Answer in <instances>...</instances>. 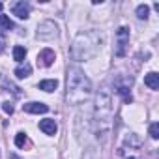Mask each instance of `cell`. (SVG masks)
<instances>
[{"mask_svg":"<svg viewBox=\"0 0 159 159\" xmlns=\"http://www.w3.org/2000/svg\"><path fill=\"white\" fill-rule=\"evenodd\" d=\"M83 159H99V150L98 146H88L83 153Z\"/></svg>","mask_w":159,"mask_h":159,"instance_id":"obj_16","label":"cell"},{"mask_svg":"<svg viewBox=\"0 0 159 159\" xmlns=\"http://www.w3.org/2000/svg\"><path fill=\"white\" fill-rule=\"evenodd\" d=\"M25 58H26V49L21 47V45H15L13 47V60L15 62H25Z\"/></svg>","mask_w":159,"mask_h":159,"instance_id":"obj_14","label":"cell"},{"mask_svg":"<svg viewBox=\"0 0 159 159\" xmlns=\"http://www.w3.org/2000/svg\"><path fill=\"white\" fill-rule=\"evenodd\" d=\"M11 11H13V15H17L19 19H28V15H30V6L25 2V0H19V2H13V4H11Z\"/></svg>","mask_w":159,"mask_h":159,"instance_id":"obj_8","label":"cell"},{"mask_svg":"<svg viewBox=\"0 0 159 159\" xmlns=\"http://www.w3.org/2000/svg\"><path fill=\"white\" fill-rule=\"evenodd\" d=\"M30 73H32V66L30 64H23V66H19L15 69L17 79H26V77H30Z\"/></svg>","mask_w":159,"mask_h":159,"instance_id":"obj_13","label":"cell"},{"mask_svg":"<svg viewBox=\"0 0 159 159\" xmlns=\"http://www.w3.org/2000/svg\"><path fill=\"white\" fill-rule=\"evenodd\" d=\"M127 45H129V28L127 26H120L116 30V47H114L116 56H124Z\"/></svg>","mask_w":159,"mask_h":159,"instance_id":"obj_6","label":"cell"},{"mask_svg":"<svg viewBox=\"0 0 159 159\" xmlns=\"http://www.w3.org/2000/svg\"><path fill=\"white\" fill-rule=\"evenodd\" d=\"M36 36L39 39H54L58 36V26L56 23L52 21H41L38 25V30H36Z\"/></svg>","mask_w":159,"mask_h":159,"instance_id":"obj_5","label":"cell"},{"mask_svg":"<svg viewBox=\"0 0 159 159\" xmlns=\"http://www.w3.org/2000/svg\"><path fill=\"white\" fill-rule=\"evenodd\" d=\"M148 13H150V8L146 6V4H140V6H137V17L139 19H148Z\"/></svg>","mask_w":159,"mask_h":159,"instance_id":"obj_18","label":"cell"},{"mask_svg":"<svg viewBox=\"0 0 159 159\" xmlns=\"http://www.w3.org/2000/svg\"><path fill=\"white\" fill-rule=\"evenodd\" d=\"M92 133V122H90V114L84 111H79L75 116V135L81 142L88 140V135Z\"/></svg>","mask_w":159,"mask_h":159,"instance_id":"obj_4","label":"cell"},{"mask_svg":"<svg viewBox=\"0 0 159 159\" xmlns=\"http://www.w3.org/2000/svg\"><path fill=\"white\" fill-rule=\"evenodd\" d=\"M144 84H146L150 90H159V75H157L155 71L148 73V75L144 77Z\"/></svg>","mask_w":159,"mask_h":159,"instance_id":"obj_11","label":"cell"},{"mask_svg":"<svg viewBox=\"0 0 159 159\" xmlns=\"http://www.w3.org/2000/svg\"><path fill=\"white\" fill-rule=\"evenodd\" d=\"M2 111H4L6 114H13V105H11L10 101H6V103H2Z\"/></svg>","mask_w":159,"mask_h":159,"instance_id":"obj_21","label":"cell"},{"mask_svg":"<svg viewBox=\"0 0 159 159\" xmlns=\"http://www.w3.org/2000/svg\"><path fill=\"white\" fill-rule=\"evenodd\" d=\"M101 43V36L98 32H81L75 39H73V45H71V54L75 60L79 62H86V60H92L98 51H99V45Z\"/></svg>","mask_w":159,"mask_h":159,"instance_id":"obj_3","label":"cell"},{"mask_svg":"<svg viewBox=\"0 0 159 159\" xmlns=\"http://www.w3.org/2000/svg\"><path fill=\"white\" fill-rule=\"evenodd\" d=\"M150 137H152V139H159V124H157V122H153V124L150 125Z\"/></svg>","mask_w":159,"mask_h":159,"instance_id":"obj_20","label":"cell"},{"mask_svg":"<svg viewBox=\"0 0 159 159\" xmlns=\"http://www.w3.org/2000/svg\"><path fill=\"white\" fill-rule=\"evenodd\" d=\"M4 49H6V36L0 32V52H4Z\"/></svg>","mask_w":159,"mask_h":159,"instance_id":"obj_22","label":"cell"},{"mask_svg":"<svg viewBox=\"0 0 159 159\" xmlns=\"http://www.w3.org/2000/svg\"><path fill=\"white\" fill-rule=\"evenodd\" d=\"M54 60H56V54H54L52 49H43V51H39V54H38V62H39L41 66H45V67L52 66Z\"/></svg>","mask_w":159,"mask_h":159,"instance_id":"obj_9","label":"cell"},{"mask_svg":"<svg viewBox=\"0 0 159 159\" xmlns=\"http://www.w3.org/2000/svg\"><path fill=\"white\" fill-rule=\"evenodd\" d=\"M23 111L28 112V114H45L49 111V107L41 101H30V103H25L23 105Z\"/></svg>","mask_w":159,"mask_h":159,"instance_id":"obj_7","label":"cell"},{"mask_svg":"<svg viewBox=\"0 0 159 159\" xmlns=\"http://www.w3.org/2000/svg\"><path fill=\"white\" fill-rule=\"evenodd\" d=\"M92 120H94V127H96L94 129L96 137L101 142H105L112 129V96L107 88H101L96 96Z\"/></svg>","mask_w":159,"mask_h":159,"instance_id":"obj_1","label":"cell"},{"mask_svg":"<svg viewBox=\"0 0 159 159\" xmlns=\"http://www.w3.org/2000/svg\"><path fill=\"white\" fill-rule=\"evenodd\" d=\"M124 142L127 144V146H133V148H139L140 144H142V140L135 135V133H129V135H125V139H124Z\"/></svg>","mask_w":159,"mask_h":159,"instance_id":"obj_15","label":"cell"},{"mask_svg":"<svg viewBox=\"0 0 159 159\" xmlns=\"http://www.w3.org/2000/svg\"><path fill=\"white\" fill-rule=\"evenodd\" d=\"M127 159H135V157H127Z\"/></svg>","mask_w":159,"mask_h":159,"instance_id":"obj_25","label":"cell"},{"mask_svg":"<svg viewBox=\"0 0 159 159\" xmlns=\"http://www.w3.org/2000/svg\"><path fill=\"white\" fill-rule=\"evenodd\" d=\"M26 144V135L25 133H17V137H15V146L17 148H23Z\"/></svg>","mask_w":159,"mask_h":159,"instance_id":"obj_19","label":"cell"},{"mask_svg":"<svg viewBox=\"0 0 159 159\" xmlns=\"http://www.w3.org/2000/svg\"><path fill=\"white\" fill-rule=\"evenodd\" d=\"M0 11H2V2H0Z\"/></svg>","mask_w":159,"mask_h":159,"instance_id":"obj_24","label":"cell"},{"mask_svg":"<svg viewBox=\"0 0 159 159\" xmlns=\"http://www.w3.org/2000/svg\"><path fill=\"white\" fill-rule=\"evenodd\" d=\"M92 96V81L86 77V73L71 66L67 69V90H66V101L69 105H81Z\"/></svg>","mask_w":159,"mask_h":159,"instance_id":"obj_2","label":"cell"},{"mask_svg":"<svg viewBox=\"0 0 159 159\" xmlns=\"http://www.w3.org/2000/svg\"><path fill=\"white\" fill-rule=\"evenodd\" d=\"M11 159H19V157H17V155H15V153H13V155H11Z\"/></svg>","mask_w":159,"mask_h":159,"instance_id":"obj_23","label":"cell"},{"mask_svg":"<svg viewBox=\"0 0 159 159\" xmlns=\"http://www.w3.org/2000/svg\"><path fill=\"white\" fill-rule=\"evenodd\" d=\"M0 28H4V30H11L13 28V23L8 15H2L0 13Z\"/></svg>","mask_w":159,"mask_h":159,"instance_id":"obj_17","label":"cell"},{"mask_svg":"<svg viewBox=\"0 0 159 159\" xmlns=\"http://www.w3.org/2000/svg\"><path fill=\"white\" fill-rule=\"evenodd\" d=\"M39 129H41L45 135L52 137V135H56L58 125H56V122H54L52 118H45V120H41V122H39Z\"/></svg>","mask_w":159,"mask_h":159,"instance_id":"obj_10","label":"cell"},{"mask_svg":"<svg viewBox=\"0 0 159 159\" xmlns=\"http://www.w3.org/2000/svg\"><path fill=\"white\" fill-rule=\"evenodd\" d=\"M56 88H58L56 79H45V81L39 83V90H43V92H54Z\"/></svg>","mask_w":159,"mask_h":159,"instance_id":"obj_12","label":"cell"}]
</instances>
